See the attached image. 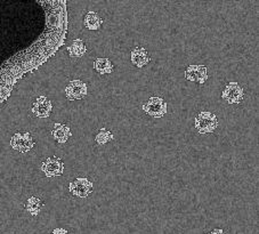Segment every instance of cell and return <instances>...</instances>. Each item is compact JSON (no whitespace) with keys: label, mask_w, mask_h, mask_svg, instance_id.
<instances>
[{"label":"cell","mask_w":259,"mask_h":234,"mask_svg":"<svg viewBox=\"0 0 259 234\" xmlns=\"http://www.w3.org/2000/svg\"><path fill=\"white\" fill-rule=\"evenodd\" d=\"M218 120L215 113L209 111H202L195 118V128L200 134L212 133L217 128Z\"/></svg>","instance_id":"cell-1"},{"label":"cell","mask_w":259,"mask_h":234,"mask_svg":"<svg viewBox=\"0 0 259 234\" xmlns=\"http://www.w3.org/2000/svg\"><path fill=\"white\" fill-rule=\"evenodd\" d=\"M11 146L16 151L26 153L35 146V140L30 133H16L11 139Z\"/></svg>","instance_id":"cell-2"},{"label":"cell","mask_w":259,"mask_h":234,"mask_svg":"<svg viewBox=\"0 0 259 234\" xmlns=\"http://www.w3.org/2000/svg\"><path fill=\"white\" fill-rule=\"evenodd\" d=\"M69 190L73 195L79 198H87L92 192V183L88 178L79 177L70 183Z\"/></svg>","instance_id":"cell-3"},{"label":"cell","mask_w":259,"mask_h":234,"mask_svg":"<svg viewBox=\"0 0 259 234\" xmlns=\"http://www.w3.org/2000/svg\"><path fill=\"white\" fill-rule=\"evenodd\" d=\"M87 95V85L81 80H72L66 86L65 96L69 101H79Z\"/></svg>","instance_id":"cell-4"},{"label":"cell","mask_w":259,"mask_h":234,"mask_svg":"<svg viewBox=\"0 0 259 234\" xmlns=\"http://www.w3.org/2000/svg\"><path fill=\"white\" fill-rule=\"evenodd\" d=\"M41 172L47 177L61 176L64 173V163L61 159L51 156L41 163Z\"/></svg>","instance_id":"cell-5"},{"label":"cell","mask_w":259,"mask_h":234,"mask_svg":"<svg viewBox=\"0 0 259 234\" xmlns=\"http://www.w3.org/2000/svg\"><path fill=\"white\" fill-rule=\"evenodd\" d=\"M222 98L230 104L240 103L244 98V90L238 82H230L225 87Z\"/></svg>","instance_id":"cell-6"},{"label":"cell","mask_w":259,"mask_h":234,"mask_svg":"<svg viewBox=\"0 0 259 234\" xmlns=\"http://www.w3.org/2000/svg\"><path fill=\"white\" fill-rule=\"evenodd\" d=\"M53 109L52 102L46 96H39L32 105L33 115L38 118H48Z\"/></svg>","instance_id":"cell-7"},{"label":"cell","mask_w":259,"mask_h":234,"mask_svg":"<svg viewBox=\"0 0 259 234\" xmlns=\"http://www.w3.org/2000/svg\"><path fill=\"white\" fill-rule=\"evenodd\" d=\"M132 64L137 66V68H143L151 61V58L148 54V51L144 47H135L131 51L130 55Z\"/></svg>","instance_id":"cell-8"},{"label":"cell","mask_w":259,"mask_h":234,"mask_svg":"<svg viewBox=\"0 0 259 234\" xmlns=\"http://www.w3.org/2000/svg\"><path fill=\"white\" fill-rule=\"evenodd\" d=\"M52 135L56 142L59 143V144H64L66 140L69 139V137L71 136V129L64 123H55L52 129Z\"/></svg>","instance_id":"cell-9"},{"label":"cell","mask_w":259,"mask_h":234,"mask_svg":"<svg viewBox=\"0 0 259 234\" xmlns=\"http://www.w3.org/2000/svg\"><path fill=\"white\" fill-rule=\"evenodd\" d=\"M84 24L89 30H98L103 24V19L99 18V15L95 12H88L85 15Z\"/></svg>","instance_id":"cell-10"},{"label":"cell","mask_w":259,"mask_h":234,"mask_svg":"<svg viewBox=\"0 0 259 234\" xmlns=\"http://www.w3.org/2000/svg\"><path fill=\"white\" fill-rule=\"evenodd\" d=\"M86 51H87V48H86L85 42L81 39L73 40L71 45L68 47V53L71 58H81L82 55H85Z\"/></svg>","instance_id":"cell-11"},{"label":"cell","mask_w":259,"mask_h":234,"mask_svg":"<svg viewBox=\"0 0 259 234\" xmlns=\"http://www.w3.org/2000/svg\"><path fill=\"white\" fill-rule=\"evenodd\" d=\"M143 110H144L148 116L153 117V118H161V117H164L166 113H167V103L165 102L164 104L160 105H151L145 103V104L143 105Z\"/></svg>","instance_id":"cell-12"},{"label":"cell","mask_w":259,"mask_h":234,"mask_svg":"<svg viewBox=\"0 0 259 234\" xmlns=\"http://www.w3.org/2000/svg\"><path fill=\"white\" fill-rule=\"evenodd\" d=\"M42 207H44V202L39 198H37V196H31V198H29L25 202V210L31 214L32 216L39 215Z\"/></svg>","instance_id":"cell-13"},{"label":"cell","mask_w":259,"mask_h":234,"mask_svg":"<svg viewBox=\"0 0 259 234\" xmlns=\"http://www.w3.org/2000/svg\"><path fill=\"white\" fill-rule=\"evenodd\" d=\"M113 64L108 58H97L94 62V69L101 75H106L113 71Z\"/></svg>","instance_id":"cell-14"},{"label":"cell","mask_w":259,"mask_h":234,"mask_svg":"<svg viewBox=\"0 0 259 234\" xmlns=\"http://www.w3.org/2000/svg\"><path fill=\"white\" fill-rule=\"evenodd\" d=\"M113 139V134L106 128H101V130L95 136V142L97 145H104L106 143L111 142Z\"/></svg>","instance_id":"cell-15"},{"label":"cell","mask_w":259,"mask_h":234,"mask_svg":"<svg viewBox=\"0 0 259 234\" xmlns=\"http://www.w3.org/2000/svg\"><path fill=\"white\" fill-rule=\"evenodd\" d=\"M208 79V69L204 65H195V82L204 83Z\"/></svg>","instance_id":"cell-16"},{"label":"cell","mask_w":259,"mask_h":234,"mask_svg":"<svg viewBox=\"0 0 259 234\" xmlns=\"http://www.w3.org/2000/svg\"><path fill=\"white\" fill-rule=\"evenodd\" d=\"M185 78H186L188 81L195 82V64H192L186 69V71H185Z\"/></svg>","instance_id":"cell-17"},{"label":"cell","mask_w":259,"mask_h":234,"mask_svg":"<svg viewBox=\"0 0 259 234\" xmlns=\"http://www.w3.org/2000/svg\"><path fill=\"white\" fill-rule=\"evenodd\" d=\"M146 103L151 105H160V104H164L165 99L161 98H148V101Z\"/></svg>","instance_id":"cell-18"},{"label":"cell","mask_w":259,"mask_h":234,"mask_svg":"<svg viewBox=\"0 0 259 234\" xmlns=\"http://www.w3.org/2000/svg\"><path fill=\"white\" fill-rule=\"evenodd\" d=\"M51 234H70V233L64 229H55Z\"/></svg>","instance_id":"cell-19"},{"label":"cell","mask_w":259,"mask_h":234,"mask_svg":"<svg viewBox=\"0 0 259 234\" xmlns=\"http://www.w3.org/2000/svg\"><path fill=\"white\" fill-rule=\"evenodd\" d=\"M209 234H226V233H225L222 229H215L214 231H211V232Z\"/></svg>","instance_id":"cell-20"}]
</instances>
